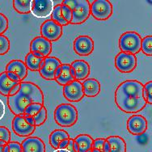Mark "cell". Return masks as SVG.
Segmentation results:
<instances>
[{"mask_svg":"<svg viewBox=\"0 0 152 152\" xmlns=\"http://www.w3.org/2000/svg\"><path fill=\"white\" fill-rule=\"evenodd\" d=\"M115 103L126 113H137L146 107L144 85L137 80H126L115 91Z\"/></svg>","mask_w":152,"mask_h":152,"instance_id":"cell-1","label":"cell"},{"mask_svg":"<svg viewBox=\"0 0 152 152\" xmlns=\"http://www.w3.org/2000/svg\"><path fill=\"white\" fill-rule=\"evenodd\" d=\"M56 123L62 127H70L78 121V110L70 104H61L54 110L53 113Z\"/></svg>","mask_w":152,"mask_h":152,"instance_id":"cell-2","label":"cell"},{"mask_svg":"<svg viewBox=\"0 0 152 152\" xmlns=\"http://www.w3.org/2000/svg\"><path fill=\"white\" fill-rule=\"evenodd\" d=\"M142 38L136 32H124L119 39V48L121 52L137 54L142 50Z\"/></svg>","mask_w":152,"mask_h":152,"instance_id":"cell-3","label":"cell"},{"mask_svg":"<svg viewBox=\"0 0 152 152\" xmlns=\"http://www.w3.org/2000/svg\"><path fill=\"white\" fill-rule=\"evenodd\" d=\"M113 7L108 0H95L91 3V15L98 20H106L111 17Z\"/></svg>","mask_w":152,"mask_h":152,"instance_id":"cell-4","label":"cell"},{"mask_svg":"<svg viewBox=\"0 0 152 152\" xmlns=\"http://www.w3.org/2000/svg\"><path fill=\"white\" fill-rule=\"evenodd\" d=\"M137 58L134 54L120 52L115 58V66L121 73H130L137 66Z\"/></svg>","mask_w":152,"mask_h":152,"instance_id":"cell-5","label":"cell"},{"mask_svg":"<svg viewBox=\"0 0 152 152\" xmlns=\"http://www.w3.org/2000/svg\"><path fill=\"white\" fill-rule=\"evenodd\" d=\"M19 92L28 97L32 103L44 104V94L41 88L33 83L21 82L20 90Z\"/></svg>","mask_w":152,"mask_h":152,"instance_id":"cell-6","label":"cell"},{"mask_svg":"<svg viewBox=\"0 0 152 152\" xmlns=\"http://www.w3.org/2000/svg\"><path fill=\"white\" fill-rule=\"evenodd\" d=\"M32 102L28 97L24 96L20 92L15 96L7 97V104L10 110L15 116H22L24 114L25 109Z\"/></svg>","mask_w":152,"mask_h":152,"instance_id":"cell-7","label":"cell"},{"mask_svg":"<svg viewBox=\"0 0 152 152\" xmlns=\"http://www.w3.org/2000/svg\"><path fill=\"white\" fill-rule=\"evenodd\" d=\"M41 34L51 42L58 41L62 35V26L53 20H47L41 24Z\"/></svg>","mask_w":152,"mask_h":152,"instance_id":"cell-8","label":"cell"},{"mask_svg":"<svg viewBox=\"0 0 152 152\" xmlns=\"http://www.w3.org/2000/svg\"><path fill=\"white\" fill-rule=\"evenodd\" d=\"M91 15V3L88 0H78L75 8L72 11L71 24L84 23Z\"/></svg>","mask_w":152,"mask_h":152,"instance_id":"cell-9","label":"cell"},{"mask_svg":"<svg viewBox=\"0 0 152 152\" xmlns=\"http://www.w3.org/2000/svg\"><path fill=\"white\" fill-rule=\"evenodd\" d=\"M62 64L58 58L55 57H47L41 63L39 73L43 79L47 80H55V71Z\"/></svg>","mask_w":152,"mask_h":152,"instance_id":"cell-10","label":"cell"},{"mask_svg":"<svg viewBox=\"0 0 152 152\" xmlns=\"http://www.w3.org/2000/svg\"><path fill=\"white\" fill-rule=\"evenodd\" d=\"M12 129L15 134L20 137H28L34 133L36 126L27 122L23 115L15 116L12 120Z\"/></svg>","mask_w":152,"mask_h":152,"instance_id":"cell-11","label":"cell"},{"mask_svg":"<svg viewBox=\"0 0 152 152\" xmlns=\"http://www.w3.org/2000/svg\"><path fill=\"white\" fill-rule=\"evenodd\" d=\"M53 9L52 0H32L31 13L37 18H46L52 15Z\"/></svg>","mask_w":152,"mask_h":152,"instance_id":"cell-12","label":"cell"},{"mask_svg":"<svg viewBox=\"0 0 152 152\" xmlns=\"http://www.w3.org/2000/svg\"><path fill=\"white\" fill-rule=\"evenodd\" d=\"M63 95L66 99L70 102H79L84 97L83 83L80 81L74 82L63 87Z\"/></svg>","mask_w":152,"mask_h":152,"instance_id":"cell-13","label":"cell"},{"mask_svg":"<svg viewBox=\"0 0 152 152\" xmlns=\"http://www.w3.org/2000/svg\"><path fill=\"white\" fill-rule=\"evenodd\" d=\"M73 47L78 55L88 56L93 52L94 41L89 36H79L74 41Z\"/></svg>","mask_w":152,"mask_h":152,"instance_id":"cell-14","label":"cell"},{"mask_svg":"<svg viewBox=\"0 0 152 152\" xmlns=\"http://www.w3.org/2000/svg\"><path fill=\"white\" fill-rule=\"evenodd\" d=\"M147 127V121L142 115H133L127 121V129L133 135L143 134Z\"/></svg>","mask_w":152,"mask_h":152,"instance_id":"cell-15","label":"cell"},{"mask_svg":"<svg viewBox=\"0 0 152 152\" xmlns=\"http://www.w3.org/2000/svg\"><path fill=\"white\" fill-rule=\"evenodd\" d=\"M52 51V42L42 37H37L30 43V52L41 53L45 58L50 57Z\"/></svg>","mask_w":152,"mask_h":152,"instance_id":"cell-16","label":"cell"},{"mask_svg":"<svg viewBox=\"0 0 152 152\" xmlns=\"http://www.w3.org/2000/svg\"><path fill=\"white\" fill-rule=\"evenodd\" d=\"M71 73L77 81L87 79L90 75V66L84 60H76L71 64Z\"/></svg>","mask_w":152,"mask_h":152,"instance_id":"cell-17","label":"cell"},{"mask_svg":"<svg viewBox=\"0 0 152 152\" xmlns=\"http://www.w3.org/2000/svg\"><path fill=\"white\" fill-rule=\"evenodd\" d=\"M23 152H45V144L37 137H28L21 143Z\"/></svg>","mask_w":152,"mask_h":152,"instance_id":"cell-18","label":"cell"},{"mask_svg":"<svg viewBox=\"0 0 152 152\" xmlns=\"http://www.w3.org/2000/svg\"><path fill=\"white\" fill-rule=\"evenodd\" d=\"M28 68L25 62L21 60H12L7 63L6 66V72H12L15 74L20 78L21 82L28 75Z\"/></svg>","mask_w":152,"mask_h":152,"instance_id":"cell-19","label":"cell"},{"mask_svg":"<svg viewBox=\"0 0 152 152\" xmlns=\"http://www.w3.org/2000/svg\"><path fill=\"white\" fill-rule=\"evenodd\" d=\"M84 96L88 97H95L100 92V83L96 79H87L83 83Z\"/></svg>","mask_w":152,"mask_h":152,"instance_id":"cell-20","label":"cell"},{"mask_svg":"<svg viewBox=\"0 0 152 152\" xmlns=\"http://www.w3.org/2000/svg\"><path fill=\"white\" fill-rule=\"evenodd\" d=\"M20 83L13 82L9 79L6 71L0 74V94L4 96L8 97L12 88Z\"/></svg>","mask_w":152,"mask_h":152,"instance_id":"cell-21","label":"cell"},{"mask_svg":"<svg viewBox=\"0 0 152 152\" xmlns=\"http://www.w3.org/2000/svg\"><path fill=\"white\" fill-rule=\"evenodd\" d=\"M79 146V152H91L93 138L88 134H79L74 139Z\"/></svg>","mask_w":152,"mask_h":152,"instance_id":"cell-22","label":"cell"},{"mask_svg":"<svg viewBox=\"0 0 152 152\" xmlns=\"http://www.w3.org/2000/svg\"><path fill=\"white\" fill-rule=\"evenodd\" d=\"M70 138L67 132L63 129H55L50 135V144L53 149L58 150L61 142L65 139Z\"/></svg>","mask_w":152,"mask_h":152,"instance_id":"cell-23","label":"cell"},{"mask_svg":"<svg viewBox=\"0 0 152 152\" xmlns=\"http://www.w3.org/2000/svg\"><path fill=\"white\" fill-rule=\"evenodd\" d=\"M62 70H61V75L58 79H56V82L61 86H66L70 83L74 82L75 79L71 73V66L70 64H62L61 66Z\"/></svg>","mask_w":152,"mask_h":152,"instance_id":"cell-24","label":"cell"},{"mask_svg":"<svg viewBox=\"0 0 152 152\" xmlns=\"http://www.w3.org/2000/svg\"><path fill=\"white\" fill-rule=\"evenodd\" d=\"M45 58H37L34 55V53L29 52L25 57V65L28 70L32 71H39L41 69V63L43 62Z\"/></svg>","mask_w":152,"mask_h":152,"instance_id":"cell-25","label":"cell"},{"mask_svg":"<svg viewBox=\"0 0 152 152\" xmlns=\"http://www.w3.org/2000/svg\"><path fill=\"white\" fill-rule=\"evenodd\" d=\"M110 146L111 151L110 152H126V143L122 137L119 136H110L106 138Z\"/></svg>","mask_w":152,"mask_h":152,"instance_id":"cell-26","label":"cell"},{"mask_svg":"<svg viewBox=\"0 0 152 152\" xmlns=\"http://www.w3.org/2000/svg\"><path fill=\"white\" fill-rule=\"evenodd\" d=\"M32 0H14L13 7L20 14H28L32 11Z\"/></svg>","mask_w":152,"mask_h":152,"instance_id":"cell-27","label":"cell"},{"mask_svg":"<svg viewBox=\"0 0 152 152\" xmlns=\"http://www.w3.org/2000/svg\"><path fill=\"white\" fill-rule=\"evenodd\" d=\"M51 20L55 21L56 23L60 24L61 26H66V25L69 24V23L65 20L63 15H62L61 4H58L57 6L54 7V9H53V12H52V15H51Z\"/></svg>","mask_w":152,"mask_h":152,"instance_id":"cell-28","label":"cell"},{"mask_svg":"<svg viewBox=\"0 0 152 152\" xmlns=\"http://www.w3.org/2000/svg\"><path fill=\"white\" fill-rule=\"evenodd\" d=\"M141 50L146 56H152V35L146 36L142 38Z\"/></svg>","mask_w":152,"mask_h":152,"instance_id":"cell-29","label":"cell"},{"mask_svg":"<svg viewBox=\"0 0 152 152\" xmlns=\"http://www.w3.org/2000/svg\"><path fill=\"white\" fill-rule=\"evenodd\" d=\"M11 142V132L5 126H0V146H6Z\"/></svg>","mask_w":152,"mask_h":152,"instance_id":"cell-30","label":"cell"},{"mask_svg":"<svg viewBox=\"0 0 152 152\" xmlns=\"http://www.w3.org/2000/svg\"><path fill=\"white\" fill-rule=\"evenodd\" d=\"M43 107H44V104L32 103L30 105H28L23 115H28L30 117H34L39 112L41 111Z\"/></svg>","mask_w":152,"mask_h":152,"instance_id":"cell-31","label":"cell"},{"mask_svg":"<svg viewBox=\"0 0 152 152\" xmlns=\"http://www.w3.org/2000/svg\"><path fill=\"white\" fill-rule=\"evenodd\" d=\"M47 120V109L45 107H43L41 111L39 112L35 117H34V121H35V126H40L43 125Z\"/></svg>","mask_w":152,"mask_h":152,"instance_id":"cell-32","label":"cell"},{"mask_svg":"<svg viewBox=\"0 0 152 152\" xmlns=\"http://www.w3.org/2000/svg\"><path fill=\"white\" fill-rule=\"evenodd\" d=\"M10 41L6 36L0 35V55H4L10 50Z\"/></svg>","mask_w":152,"mask_h":152,"instance_id":"cell-33","label":"cell"},{"mask_svg":"<svg viewBox=\"0 0 152 152\" xmlns=\"http://www.w3.org/2000/svg\"><path fill=\"white\" fill-rule=\"evenodd\" d=\"M144 96L147 104H152V81L144 84Z\"/></svg>","mask_w":152,"mask_h":152,"instance_id":"cell-34","label":"cell"},{"mask_svg":"<svg viewBox=\"0 0 152 152\" xmlns=\"http://www.w3.org/2000/svg\"><path fill=\"white\" fill-rule=\"evenodd\" d=\"M8 28V19L6 15L0 13V35H3Z\"/></svg>","mask_w":152,"mask_h":152,"instance_id":"cell-35","label":"cell"},{"mask_svg":"<svg viewBox=\"0 0 152 152\" xmlns=\"http://www.w3.org/2000/svg\"><path fill=\"white\" fill-rule=\"evenodd\" d=\"M61 13H62V15H63L65 20L67 21L69 23H71V20H72V11L68 7L65 6L63 4H61Z\"/></svg>","mask_w":152,"mask_h":152,"instance_id":"cell-36","label":"cell"},{"mask_svg":"<svg viewBox=\"0 0 152 152\" xmlns=\"http://www.w3.org/2000/svg\"><path fill=\"white\" fill-rule=\"evenodd\" d=\"M9 152H23L21 143L18 142H10L8 143Z\"/></svg>","mask_w":152,"mask_h":152,"instance_id":"cell-37","label":"cell"},{"mask_svg":"<svg viewBox=\"0 0 152 152\" xmlns=\"http://www.w3.org/2000/svg\"><path fill=\"white\" fill-rule=\"evenodd\" d=\"M106 139L104 138H96L95 139L93 142V145H92V149H97L103 151V148H104V145L105 143Z\"/></svg>","mask_w":152,"mask_h":152,"instance_id":"cell-38","label":"cell"},{"mask_svg":"<svg viewBox=\"0 0 152 152\" xmlns=\"http://www.w3.org/2000/svg\"><path fill=\"white\" fill-rule=\"evenodd\" d=\"M77 3H78V0H65L61 3V4L68 7L71 11H73L74 9L75 8Z\"/></svg>","mask_w":152,"mask_h":152,"instance_id":"cell-39","label":"cell"},{"mask_svg":"<svg viewBox=\"0 0 152 152\" xmlns=\"http://www.w3.org/2000/svg\"><path fill=\"white\" fill-rule=\"evenodd\" d=\"M7 75L8 76V78L13 82L16 83H21V80L20 79V78L18 77V75H16L15 74L12 73V72H7Z\"/></svg>","mask_w":152,"mask_h":152,"instance_id":"cell-40","label":"cell"},{"mask_svg":"<svg viewBox=\"0 0 152 152\" xmlns=\"http://www.w3.org/2000/svg\"><path fill=\"white\" fill-rule=\"evenodd\" d=\"M20 90V83H18L16 86H15L14 88H12V90L10 92V95H9V96H15L16 94L19 93V91Z\"/></svg>","mask_w":152,"mask_h":152,"instance_id":"cell-41","label":"cell"},{"mask_svg":"<svg viewBox=\"0 0 152 152\" xmlns=\"http://www.w3.org/2000/svg\"><path fill=\"white\" fill-rule=\"evenodd\" d=\"M5 113H6V109H5V105L3 102L0 99V120H2L5 115Z\"/></svg>","mask_w":152,"mask_h":152,"instance_id":"cell-42","label":"cell"},{"mask_svg":"<svg viewBox=\"0 0 152 152\" xmlns=\"http://www.w3.org/2000/svg\"><path fill=\"white\" fill-rule=\"evenodd\" d=\"M74 143H75V140L72 139V138H70V141H69V143L67 145V147L66 149L69 151L70 152H75V147H74Z\"/></svg>","mask_w":152,"mask_h":152,"instance_id":"cell-43","label":"cell"},{"mask_svg":"<svg viewBox=\"0 0 152 152\" xmlns=\"http://www.w3.org/2000/svg\"><path fill=\"white\" fill-rule=\"evenodd\" d=\"M23 117H24V118H25V120H26V121L28 124H30V125H32V126H35V121H34V117H30V116H28V115H23Z\"/></svg>","mask_w":152,"mask_h":152,"instance_id":"cell-44","label":"cell"},{"mask_svg":"<svg viewBox=\"0 0 152 152\" xmlns=\"http://www.w3.org/2000/svg\"><path fill=\"white\" fill-rule=\"evenodd\" d=\"M69 141H70V138H68V139H65L61 142L60 145L58 146V149L60 150H63V149H66V147H67V145L69 143Z\"/></svg>","mask_w":152,"mask_h":152,"instance_id":"cell-45","label":"cell"},{"mask_svg":"<svg viewBox=\"0 0 152 152\" xmlns=\"http://www.w3.org/2000/svg\"><path fill=\"white\" fill-rule=\"evenodd\" d=\"M111 151V146L108 142V141L106 140L105 143L104 145V148H103V152H110Z\"/></svg>","mask_w":152,"mask_h":152,"instance_id":"cell-46","label":"cell"},{"mask_svg":"<svg viewBox=\"0 0 152 152\" xmlns=\"http://www.w3.org/2000/svg\"><path fill=\"white\" fill-rule=\"evenodd\" d=\"M61 66H62V65H61ZM61 66H59V67L58 68V69H57V70H56V71H55V74H54V78H55V79H58L59 76L61 75V70H62Z\"/></svg>","mask_w":152,"mask_h":152,"instance_id":"cell-47","label":"cell"},{"mask_svg":"<svg viewBox=\"0 0 152 152\" xmlns=\"http://www.w3.org/2000/svg\"><path fill=\"white\" fill-rule=\"evenodd\" d=\"M3 152H9L8 144H7L6 146H4V149H3Z\"/></svg>","mask_w":152,"mask_h":152,"instance_id":"cell-48","label":"cell"},{"mask_svg":"<svg viewBox=\"0 0 152 152\" xmlns=\"http://www.w3.org/2000/svg\"><path fill=\"white\" fill-rule=\"evenodd\" d=\"M58 152H70L69 151H67L66 149H63V150H60V149H58Z\"/></svg>","mask_w":152,"mask_h":152,"instance_id":"cell-49","label":"cell"},{"mask_svg":"<svg viewBox=\"0 0 152 152\" xmlns=\"http://www.w3.org/2000/svg\"><path fill=\"white\" fill-rule=\"evenodd\" d=\"M91 152H103L101 151H99V150H97V149H92L91 150Z\"/></svg>","mask_w":152,"mask_h":152,"instance_id":"cell-50","label":"cell"},{"mask_svg":"<svg viewBox=\"0 0 152 152\" xmlns=\"http://www.w3.org/2000/svg\"><path fill=\"white\" fill-rule=\"evenodd\" d=\"M3 149H4V146H0V152H3Z\"/></svg>","mask_w":152,"mask_h":152,"instance_id":"cell-51","label":"cell"},{"mask_svg":"<svg viewBox=\"0 0 152 152\" xmlns=\"http://www.w3.org/2000/svg\"><path fill=\"white\" fill-rule=\"evenodd\" d=\"M53 152H58V150H55Z\"/></svg>","mask_w":152,"mask_h":152,"instance_id":"cell-52","label":"cell"}]
</instances>
